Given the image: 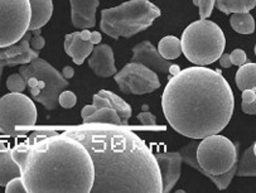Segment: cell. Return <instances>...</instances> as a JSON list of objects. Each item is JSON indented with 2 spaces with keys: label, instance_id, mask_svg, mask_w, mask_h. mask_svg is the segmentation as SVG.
Segmentation results:
<instances>
[{
  "label": "cell",
  "instance_id": "3957f363",
  "mask_svg": "<svg viewBox=\"0 0 256 193\" xmlns=\"http://www.w3.org/2000/svg\"><path fill=\"white\" fill-rule=\"evenodd\" d=\"M26 193H91L94 163L77 139L38 129L12 148Z\"/></svg>",
  "mask_w": 256,
  "mask_h": 193
},
{
  "label": "cell",
  "instance_id": "ab89813d",
  "mask_svg": "<svg viewBox=\"0 0 256 193\" xmlns=\"http://www.w3.org/2000/svg\"><path fill=\"white\" fill-rule=\"evenodd\" d=\"M252 149H254V154H255V156H256V142H255V144H254V146H252Z\"/></svg>",
  "mask_w": 256,
  "mask_h": 193
},
{
  "label": "cell",
  "instance_id": "7c38bea8",
  "mask_svg": "<svg viewBox=\"0 0 256 193\" xmlns=\"http://www.w3.org/2000/svg\"><path fill=\"white\" fill-rule=\"evenodd\" d=\"M30 32L26 33L20 40L8 47L0 48V66L14 67L22 64H30L33 60L40 57V50H36L30 47Z\"/></svg>",
  "mask_w": 256,
  "mask_h": 193
},
{
  "label": "cell",
  "instance_id": "9a60e30c",
  "mask_svg": "<svg viewBox=\"0 0 256 193\" xmlns=\"http://www.w3.org/2000/svg\"><path fill=\"white\" fill-rule=\"evenodd\" d=\"M88 67L98 77H111L116 74L114 50L108 44H96L88 57Z\"/></svg>",
  "mask_w": 256,
  "mask_h": 193
},
{
  "label": "cell",
  "instance_id": "277c9868",
  "mask_svg": "<svg viewBox=\"0 0 256 193\" xmlns=\"http://www.w3.org/2000/svg\"><path fill=\"white\" fill-rule=\"evenodd\" d=\"M188 167L211 180L218 190L230 186L238 170V144L220 134L210 135L201 142L193 139L180 150Z\"/></svg>",
  "mask_w": 256,
  "mask_h": 193
},
{
  "label": "cell",
  "instance_id": "74e56055",
  "mask_svg": "<svg viewBox=\"0 0 256 193\" xmlns=\"http://www.w3.org/2000/svg\"><path fill=\"white\" fill-rule=\"evenodd\" d=\"M101 40H102V37H101V34L98 32H92V34H91V40L94 42V44H100L101 43Z\"/></svg>",
  "mask_w": 256,
  "mask_h": 193
},
{
  "label": "cell",
  "instance_id": "ffe728a7",
  "mask_svg": "<svg viewBox=\"0 0 256 193\" xmlns=\"http://www.w3.org/2000/svg\"><path fill=\"white\" fill-rule=\"evenodd\" d=\"M101 95H104L108 100V108H112L114 110H116L118 114H119L120 119H122V125H128V122L132 118V106L126 102L125 100H122L120 96H118L116 94L111 92V91L108 90H101L98 91Z\"/></svg>",
  "mask_w": 256,
  "mask_h": 193
},
{
  "label": "cell",
  "instance_id": "44dd1931",
  "mask_svg": "<svg viewBox=\"0 0 256 193\" xmlns=\"http://www.w3.org/2000/svg\"><path fill=\"white\" fill-rule=\"evenodd\" d=\"M84 124H114L122 125V119L116 110L112 108H98L94 114L82 120Z\"/></svg>",
  "mask_w": 256,
  "mask_h": 193
},
{
  "label": "cell",
  "instance_id": "6da1fadb",
  "mask_svg": "<svg viewBox=\"0 0 256 193\" xmlns=\"http://www.w3.org/2000/svg\"><path fill=\"white\" fill-rule=\"evenodd\" d=\"M126 126L82 124L64 132L77 139L92 159L91 193H163L156 154Z\"/></svg>",
  "mask_w": 256,
  "mask_h": 193
},
{
  "label": "cell",
  "instance_id": "f1b7e54d",
  "mask_svg": "<svg viewBox=\"0 0 256 193\" xmlns=\"http://www.w3.org/2000/svg\"><path fill=\"white\" fill-rule=\"evenodd\" d=\"M6 193H26V184H24L22 176L13 178V180H10L8 183H6Z\"/></svg>",
  "mask_w": 256,
  "mask_h": 193
},
{
  "label": "cell",
  "instance_id": "1f68e13d",
  "mask_svg": "<svg viewBox=\"0 0 256 193\" xmlns=\"http://www.w3.org/2000/svg\"><path fill=\"white\" fill-rule=\"evenodd\" d=\"M30 47L36 50H42L46 46V40L40 34H32L30 38Z\"/></svg>",
  "mask_w": 256,
  "mask_h": 193
},
{
  "label": "cell",
  "instance_id": "d6a6232c",
  "mask_svg": "<svg viewBox=\"0 0 256 193\" xmlns=\"http://www.w3.org/2000/svg\"><path fill=\"white\" fill-rule=\"evenodd\" d=\"M241 108L242 112L248 115H256V98L250 104L241 102Z\"/></svg>",
  "mask_w": 256,
  "mask_h": 193
},
{
  "label": "cell",
  "instance_id": "4fadbf2b",
  "mask_svg": "<svg viewBox=\"0 0 256 193\" xmlns=\"http://www.w3.org/2000/svg\"><path fill=\"white\" fill-rule=\"evenodd\" d=\"M156 158L160 168L163 193H168L173 190L180 178L182 156L180 152H163V153H156Z\"/></svg>",
  "mask_w": 256,
  "mask_h": 193
},
{
  "label": "cell",
  "instance_id": "ba28073f",
  "mask_svg": "<svg viewBox=\"0 0 256 193\" xmlns=\"http://www.w3.org/2000/svg\"><path fill=\"white\" fill-rule=\"evenodd\" d=\"M37 108L30 98L23 92H10L0 98V128L12 138L26 136V126L37 122Z\"/></svg>",
  "mask_w": 256,
  "mask_h": 193
},
{
  "label": "cell",
  "instance_id": "8fae6325",
  "mask_svg": "<svg viewBox=\"0 0 256 193\" xmlns=\"http://www.w3.org/2000/svg\"><path fill=\"white\" fill-rule=\"evenodd\" d=\"M132 62L144 64L156 74H174L176 70H178L177 64H172L168 60L162 57L158 50L149 40H143L132 47Z\"/></svg>",
  "mask_w": 256,
  "mask_h": 193
},
{
  "label": "cell",
  "instance_id": "8992f818",
  "mask_svg": "<svg viewBox=\"0 0 256 193\" xmlns=\"http://www.w3.org/2000/svg\"><path fill=\"white\" fill-rule=\"evenodd\" d=\"M180 44L188 61L197 66H207L218 61L224 50L226 38L214 22L200 19L183 30Z\"/></svg>",
  "mask_w": 256,
  "mask_h": 193
},
{
  "label": "cell",
  "instance_id": "cb8c5ba5",
  "mask_svg": "<svg viewBox=\"0 0 256 193\" xmlns=\"http://www.w3.org/2000/svg\"><path fill=\"white\" fill-rule=\"evenodd\" d=\"M236 174L238 177H256V156L254 154L252 146L246 149L238 159Z\"/></svg>",
  "mask_w": 256,
  "mask_h": 193
},
{
  "label": "cell",
  "instance_id": "836d02e7",
  "mask_svg": "<svg viewBox=\"0 0 256 193\" xmlns=\"http://www.w3.org/2000/svg\"><path fill=\"white\" fill-rule=\"evenodd\" d=\"M218 61H220V66L224 67V68H228V67L232 66L230 53H222L221 56H220Z\"/></svg>",
  "mask_w": 256,
  "mask_h": 193
},
{
  "label": "cell",
  "instance_id": "9c48e42d",
  "mask_svg": "<svg viewBox=\"0 0 256 193\" xmlns=\"http://www.w3.org/2000/svg\"><path fill=\"white\" fill-rule=\"evenodd\" d=\"M30 0H0V48L14 44L30 30Z\"/></svg>",
  "mask_w": 256,
  "mask_h": 193
},
{
  "label": "cell",
  "instance_id": "4316f807",
  "mask_svg": "<svg viewBox=\"0 0 256 193\" xmlns=\"http://www.w3.org/2000/svg\"><path fill=\"white\" fill-rule=\"evenodd\" d=\"M193 3L200 9V18L207 19L212 14V10L216 6V0H193Z\"/></svg>",
  "mask_w": 256,
  "mask_h": 193
},
{
  "label": "cell",
  "instance_id": "d6986e66",
  "mask_svg": "<svg viewBox=\"0 0 256 193\" xmlns=\"http://www.w3.org/2000/svg\"><path fill=\"white\" fill-rule=\"evenodd\" d=\"M235 81L238 90H252L256 92V64L248 62L238 67Z\"/></svg>",
  "mask_w": 256,
  "mask_h": 193
},
{
  "label": "cell",
  "instance_id": "484cf974",
  "mask_svg": "<svg viewBox=\"0 0 256 193\" xmlns=\"http://www.w3.org/2000/svg\"><path fill=\"white\" fill-rule=\"evenodd\" d=\"M6 88L10 92H23L26 88V82L20 74H13L6 80Z\"/></svg>",
  "mask_w": 256,
  "mask_h": 193
},
{
  "label": "cell",
  "instance_id": "5bb4252c",
  "mask_svg": "<svg viewBox=\"0 0 256 193\" xmlns=\"http://www.w3.org/2000/svg\"><path fill=\"white\" fill-rule=\"evenodd\" d=\"M71 22L77 30H88L96 26V9L100 0H70Z\"/></svg>",
  "mask_w": 256,
  "mask_h": 193
},
{
  "label": "cell",
  "instance_id": "5b68a950",
  "mask_svg": "<svg viewBox=\"0 0 256 193\" xmlns=\"http://www.w3.org/2000/svg\"><path fill=\"white\" fill-rule=\"evenodd\" d=\"M160 14V9L149 0H129L101 12L100 30L114 40L130 38L148 30Z\"/></svg>",
  "mask_w": 256,
  "mask_h": 193
},
{
  "label": "cell",
  "instance_id": "603a6c76",
  "mask_svg": "<svg viewBox=\"0 0 256 193\" xmlns=\"http://www.w3.org/2000/svg\"><path fill=\"white\" fill-rule=\"evenodd\" d=\"M158 52L160 53L162 57L170 61L176 60L182 54V44L180 40L174 36H166L159 40Z\"/></svg>",
  "mask_w": 256,
  "mask_h": 193
},
{
  "label": "cell",
  "instance_id": "60d3db41",
  "mask_svg": "<svg viewBox=\"0 0 256 193\" xmlns=\"http://www.w3.org/2000/svg\"><path fill=\"white\" fill-rule=\"evenodd\" d=\"M0 132H3V129H2V128H0ZM3 134H4V132H3Z\"/></svg>",
  "mask_w": 256,
  "mask_h": 193
},
{
  "label": "cell",
  "instance_id": "52a82bcc",
  "mask_svg": "<svg viewBox=\"0 0 256 193\" xmlns=\"http://www.w3.org/2000/svg\"><path fill=\"white\" fill-rule=\"evenodd\" d=\"M19 74L26 80L33 100L42 104L48 112L58 106L60 94L68 86V80L64 78L58 70L38 57L30 64H22Z\"/></svg>",
  "mask_w": 256,
  "mask_h": 193
},
{
  "label": "cell",
  "instance_id": "7402d4cb",
  "mask_svg": "<svg viewBox=\"0 0 256 193\" xmlns=\"http://www.w3.org/2000/svg\"><path fill=\"white\" fill-rule=\"evenodd\" d=\"M216 6L224 14L248 13L256 6V0H216Z\"/></svg>",
  "mask_w": 256,
  "mask_h": 193
},
{
  "label": "cell",
  "instance_id": "7a4b0ae2",
  "mask_svg": "<svg viewBox=\"0 0 256 193\" xmlns=\"http://www.w3.org/2000/svg\"><path fill=\"white\" fill-rule=\"evenodd\" d=\"M162 108L176 132L201 140L220 134L227 126L234 114L235 98L221 72L193 66L168 80L162 95Z\"/></svg>",
  "mask_w": 256,
  "mask_h": 193
},
{
  "label": "cell",
  "instance_id": "e575fe53",
  "mask_svg": "<svg viewBox=\"0 0 256 193\" xmlns=\"http://www.w3.org/2000/svg\"><path fill=\"white\" fill-rule=\"evenodd\" d=\"M241 98H242V102L250 104L256 98V92L252 90H244L242 96H241Z\"/></svg>",
  "mask_w": 256,
  "mask_h": 193
},
{
  "label": "cell",
  "instance_id": "b9f144b4",
  "mask_svg": "<svg viewBox=\"0 0 256 193\" xmlns=\"http://www.w3.org/2000/svg\"><path fill=\"white\" fill-rule=\"evenodd\" d=\"M255 50V54H256V46H255V50Z\"/></svg>",
  "mask_w": 256,
  "mask_h": 193
},
{
  "label": "cell",
  "instance_id": "30bf717a",
  "mask_svg": "<svg viewBox=\"0 0 256 193\" xmlns=\"http://www.w3.org/2000/svg\"><path fill=\"white\" fill-rule=\"evenodd\" d=\"M120 91L126 95H146L160 88L156 72L136 62H130L114 74Z\"/></svg>",
  "mask_w": 256,
  "mask_h": 193
},
{
  "label": "cell",
  "instance_id": "83f0119b",
  "mask_svg": "<svg viewBox=\"0 0 256 193\" xmlns=\"http://www.w3.org/2000/svg\"><path fill=\"white\" fill-rule=\"evenodd\" d=\"M77 102V96L74 92L68 90H64L58 96V104L64 108H72L76 106Z\"/></svg>",
  "mask_w": 256,
  "mask_h": 193
},
{
  "label": "cell",
  "instance_id": "2e32d148",
  "mask_svg": "<svg viewBox=\"0 0 256 193\" xmlns=\"http://www.w3.org/2000/svg\"><path fill=\"white\" fill-rule=\"evenodd\" d=\"M95 44L92 40H82L80 32L70 33L64 37V52L71 57L74 64H78V66H81L92 53Z\"/></svg>",
  "mask_w": 256,
  "mask_h": 193
},
{
  "label": "cell",
  "instance_id": "e0dca14e",
  "mask_svg": "<svg viewBox=\"0 0 256 193\" xmlns=\"http://www.w3.org/2000/svg\"><path fill=\"white\" fill-rule=\"evenodd\" d=\"M19 176H20V168L14 160L12 149L6 146V142L0 139V186L6 187L9 180Z\"/></svg>",
  "mask_w": 256,
  "mask_h": 193
},
{
  "label": "cell",
  "instance_id": "8d00e7d4",
  "mask_svg": "<svg viewBox=\"0 0 256 193\" xmlns=\"http://www.w3.org/2000/svg\"><path fill=\"white\" fill-rule=\"evenodd\" d=\"M61 74H62V76L64 77V78H67V80L72 78V77L74 76V67L66 66L64 70H62Z\"/></svg>",
  "mask_w": 256,
  "mask_h": 193
},
{
  "label": "cell",
  "instance_id": "4dcf8cb0",
  "mask_svg": "<svg viewBox=\"0 0 256 193\" xmlns=\"http://www.w3.org/2000/svg\"><path fill=\"white\" fill-rule=\"evenodd\" d=\"M138 120L140 122V124L146 125V126H148V125L156 126V116L149 112H143L138 114Z\"/></svg>",
  "mask_w": 256,
  "mask_h": 193
},
{
  "label": "cell",
  "instance_id": "f35d334b",
  "mask_svg": "<svg viewBox=\"0 0 256 193\" xmlns=\"http://www.w3.org/2000/svg\"><path fill=\"white\" fill-rule=\"evenodd\" d=\"M3 70H4V67L0 66V82H2V76H3Z\"/></svg>",
  "mask_w": 256,
  "mask_h": 193
},
{
  "label": "cell",
  "instance_id": "f546056e",
  "mask_svg": "<svg viewBox=\"0 0 256 193\" xmlns=\"http://www.w3.org/2000/svg\"><path fill=\"white\" fill-rule=\"evenodd\" d=\"M230 56H231V62H232V64H235V66L240 67L242 66L244 64H246V61H248V56H246L245 50H240V48L234 50Z\"/></svg>",
  "mask_w": 256,
  "mask_h": 193
},
{
  "label": "cell",
  "instance_id": "d590c367",
  "mask_svg": "<svg viewBox=\"0 0 256 193\" xmlns=\"http://www.w3.org/2000/svg\"><path fill=\"white\" fill-rule=\"evenodd\" d=\"M96 110H98V108H96L94 105H86V106H84V108H82V110H81L82 120L86 119V118H88V116H90V115L94 114V112H95Z\"/></svg>",
  "mask_w": 256,
  "mask_h": 193
},
{
  "label": "cell",
  "instance_id": "d4e9b609",
  "mask_svg": "<svg viewBox=\"0 0 256 193\" xmlns=\"http://www.w3.org/2000/svg\"><path fill=\"white\" fill-rule=\"evenodd\" d=\"M232 30L240 34H251L255 32V20L250 13H234L230 16Z\"/></svg>",
  "mask_w": 256,
  "mask_h": 193
},
{
  "label": "cell",
  "instance_id": "ac0fdd59",
  "mask_svg": "<svg viewBox=\"0 0 256 193\" xmlns=\"http://www.w3.org/2000/svg\"><path fill=\"white\" fill-rule=\"evenodd\" d=\"M30 32L36 30H42V26L50 22L53 14V2L52 0H30Z\"/></svg>",
  "mask_w": 256,
  "mask_h": 193
}]
</instances>
